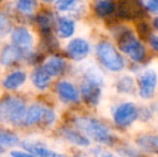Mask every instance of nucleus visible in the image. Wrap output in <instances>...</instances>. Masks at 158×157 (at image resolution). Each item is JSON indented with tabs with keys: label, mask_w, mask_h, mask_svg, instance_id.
<instances>
[{
	"label": "nucleus",
	"mask_w": 158,
	"mask_h": 157,
	"mask_svg": "<svg viewBox=\"0 0 158 157\" xmlns=\"http://www.w3.org/2000/svg\"><path fill=\"white\" fill-rule=\"evenodd\" d=\"M75 125L80 130L103 144H113L114 138L110 134L109 129L100 122L92 118H79L75 119Z\"/></svg>",
	"instance_id": "obj_1"
},
{
	"label": "nucleus",
	"mask_w": 158,
	"mask_h": 157,
	"mask_svg": "<svg viewBox=\"0 0 158 157\" xmlns=\"http://www.w3.org/2000/svg\"><path fill=\"white\" fill-rule=\"evenodd\" d=\"M26 115V105L17 97H6L0 102V122L19 124L24 122Z\"/></svg>",
	"instance_id": "obj_2"
},
{
	"label": "nucleus",
	"mask_w": 158,
	"mask_h": 157,
	"mask_svg": "<svg viewBox=\"0 0 158 157\" xmlns=\"http://www.w3.org/2000/svg\"><path fill=\"white\" fill-rule=\"evenodd\" d=\"M98 57L104 67L111 71H119L124 68V59L109 42H101L97 48Z\"/></svg>",
	"instance_id": "obj_3"
},
{
	"label": "nucleus",
	"mask_w": 158,
	"mask_h": 157,
	"mask_svg": "<svg viewBox=\"0 0 158 157\" xmlns=\"http://www.w3.org/2000/svg\"><path fill=\"white\" fill-rule=\"evenodd\" d=\"M119 48L135 61L141 63L145 58V48L129 30H125L118 38Z\"/></svg>",
	"instance_id": "obj_4"
},
{
	"label": "nucleus",
	"mask_w": 158,
	"mask_h": 157,
	"mask_svg": "<svg viewBox=\"0 0 158 157\" xmlns=\"http://www.w3.org/2000/svg\"><path fill=\"white\" fill-rule=\"evenodd\" d=\"M116 13L119 19L126 21L140 19L144 14L143 3L141 0H121Z\"/></svg>",
	"instance_id": "obj_5"
},
{
	"label": "nucleus",
	"mask_w": 158,
	"mask_h": 157,
	"mask_svg": "<svg viewBox=\"0 0 158 157\" xmlns=\"http://www.w3.org/2000/svg\"><path fill=\"white\" fill-rule=\"evenodd\" d=\"M138 118V110L133 103L127 102L121 105L114 113L115 124L119 127H127Z\"/></svg>",
	"instance_id": "obj_6"
},
{
	"label": "nucleus",
	"mask_w": 158,
	"mask_h": 157,
	"mask_svg": "<svg viewBox=\"0 0 158 157\" xmlns=\"http://www.w3.org/2000/svg\"><path fill=\"white\" fill-rule=\"evenodd\" d=\"M157 85V76L153 70H146L139 79V92L142 98L153 97Z\"/></svg>",
	"instance_id": "obj_7"
},
{
	"label": "nucleus",
	"mask_w": 158,
	"mask_h": 157,
	"mask_svg": "<svg viewBox=\"0 0 158 157\" xmlns=\"http://www.w3.org/2000/svg\"><path fill=\"white\" fill-rule=\"evenodd\" d=\"M82 97H83L84 101L87 103L88 105H96L99 101L100 94L101 90L100 87L95 81L93 80H86L81 87Z\"/></svg>",
	"instance_id": "obj_8"
},
{
	"label": "nucleus",
	"mask_w": 158,
	"mask_h": 157,
	"mask_svg": "<svg viewBox=\"0 0 158 157\" xmlns=\"http://www.w3.org/2000/svg\"><path fill=\"white\" fill-rule=\"evenodd\" d=\"M89 52V45L84 39H73L67 46V53L73 60H82L87 56Z\"/></svg>",
	"instance_id": "obj_9"
},
{
	"label": "nucleus",
	"mask_w": 158,
	"mask_h": 157,
	"mask_svg": "<svg viewBox=\"0 0 158 157\" xmlns=\"http://www.w3.org/2000/svg\"><path fill=\"white\" fill-rule=\"evenodd\" d=\"M12 41L21 50H28L32 45V36L25 27H17L12 31Z\"/></svg>",
	"instance_id": "obj_10"
},
{
	"label": "nucleus",
	"mask_w": 158,
	"mask_h": 157,
	"mask_svg": "<svg viewBox=\"0 0 158 157\" xmlns=\"http://www.w3.org/2000/svg\"><path fill=\"white\" fill-rule=\"evenodd\" d=\"M56 92L61 100L64 102H77L79 101V93L77 88L69 82L61 81L57 83Z\"/></svg>",
	"instance_id": "obj_11"
},
{
	"label": "nucleus",
	"mask_w": 158,
	"mask_h": 157,
	"mask_svg": "<svg viewBox=\"0 0 158 157\" xmlns=\"http://www.w3.org/2000/svg\"><path fill=\"white\" fill-rule=\"evenodd\" d=\"M22 58V50L16 46L8 45L2 50L1 55H0V63L3 66H11L13 64L17 63Z\"/></svg>",
	"instance_id": "obj_12"
},
{
	"label": "nucleus",
	"mask_w": 158,
	"mask_h": 157,
	"mask_svg": "<svg viewBox=\"0 0 158 157\" xmlns=\"http://www.w3.org/2000/svg\"><path fill=\"white\" fill-rule=\"evenodd\" d=\"M43 68L51 76H57L61 74L66 69V63L60 57H50L45 61Z\"/></svg>",
	"instance_id": "obj_13"
},
{
	"label": "nucleus",
	"mask_w": 158,
	"mask_h": 157,
	"mask_svg": "<svg viewBox=\"0 0 158 157\" xmlns=\"http://www.w3.org/2000/svg\"><path fill=\"white\" fill-rule=\"evenodd\" d=\"M137 143L143 151L148 153H158V136L144 134L137 139Z\"/></svg>",
	"instance_id": "obj_14"
},
{
	"label": "nucleus",
	"mask_w": 158,
	"mask_h": 157,
	"mask_svg": "<svg viewBox=\"0 0 158 157\" xmlns=\"http://www.w3.org/2000/svg\"><path fill=\"white\" fill-rule=\"evenodd\" d=\"M45 113V109L41 105H31L26 112L25 118H24V123L26 125H35V124L39 123L40 121H43V116Z\"/></svg>",
	"instance_id": "obj_15"
},
{
	"label": "nucleus",
	"mask_w": 158,
	"mask_h": 157,
	"mask_svg": "<svg viewBox=\"0 0 158 157\" xmlns=\"http://www.w3.org/2000/svg\"><path fill=\"white\" fill-rule=\"evenodd\" d=\"M94 9L98 16L106 17L114 12L115 4L113 0H96Z\"/></svg>",
	"instance_id": "obj_16"
},
{
	"label": "nucleus",
	"mask_w": 158,
	"mask_h": 157,
	"mask_svg": "<svg viewBox=\"0 0 158 157\" xmlns=\"http://www.w3.org/2000/svg\"><path fill=\"white\" fill-rule=\"evenodd\" d=\"M31 79L35 86L39 89H45L51 83V76L46 72L44 68H39L35 70L33 72Z\"/></svg>",
	"instance_id": "obj_17"
},
{
	"label": "nucleus",
	"mask_w": 158,
	"mask_h": 157,
	"mask_svg": "<svg viewBox=\"0 0 158 157\" xmlns=\"http://www.w3.org/2000/svg\"><path fill=\"white\" fill-rule=\"evenodd\" d=\"M26 81V74L22 71H15L8 76L3 81V87L6 89H16Z\"/></svg>",
	"instance_id": "obj_18"
},
{
	"label": "nucleus",
	"mask_w": 158,
	"mask_h": 157,
	"mask_svg": "<svg viewBox=\"0 0 158 157\" xmlns=\"http://www.w3.org/2000/svg\"><path fill=\"white\" fill-rule=\"evenodd\" d=\"M63 136L68 141H70V142L74 143L77 145H80V147H87V145H89V140L84 134H80V132L75 131V130L64 129Z\"/></svg>",
	"instance_id": "obj_19"
},
{
	"label": "nucleus",
	"mask_w": 158,
	"mask_h": 157,
	"mask_svg": "<svg viewBox=\"0 0 158 157\" xmlns=\"http://www.w3.org/2000/svg\"><path fill=\"white\" fill-rule=\"evenodd\" d=\"M74 22L69 19H60L58 21V26H57V32L58 36L61 38H69L74 34Z\"/></svg>",
	"instance_id": "obj_20"
},
{
	"label": "nucleus",
	"mask_w": 158,
	"mask_h": 157,
	"mask_svg": "<svg viewBox=\"0 0 158 157\" xmlns=\"http://www.w3.org/2000/svg\"><path fill=\"white\" fill-rule=\"evenodd\" d=\"M23 147H25L27 151H29L30 153L33 155L42 156V157H48V156H57L58 154H56L55 152L51 151V150L46 149L43 145H40L38 143H29L25 142L23 143Z\"/></svg>",
	"instance_id": "obj_21"
},
{
	"label": "nucleus",
	"mask_w": 158,
	"mask_h": 157,
	"mask_svg": "<svg viewBox=\"0 0 158 157\" xmlns=\"http://www.w3.org/2000/svg\"><path fill=\"white\" fill-rule=\"evenodd\" d=\"M38 23L40 25V28L42 29L43 34H48L51 31V28L54 23V19L51 13L44 12L38 16Z\"/></svg>",
	"instance_id": "obj_22"
},
{
	"label": "nucleus",
	"mask_w": 158,
	"mask_h": 157,
	"mask_svg": "<svg viewBox=\"0 0 158 157\" xmlns=\"http://www.w3.org/2000/svg\"><path fill=\"white\" fill-rule=\"evenodd\" d=\"M19 143V138L16 134L6 130H0V147H12Z\"/></svg>",
	"instance_id": "obj_23"
},
{
	"label": "nucleus",
	"mask_w": 158,
	"mask_h": 157,
	"mask_svg": "<svg viewBox=\"0 0 158 157\" xmlns=\"http://www.w3.org/2000/svg\"><path fill=\"white\" fill-rule=\"evenodd\" d=\"M37 8V0H19L17 1V9L19 12L24 14L31 13Z\"/></svg>",
	"instance_id": "obj_24"
},
{
	"label": "nucleus",
	"mask_w": 158,
	"mask_h": 157,
	"mask_svg": "<svg viewBox=\"0 0 158 157\" xmlns=\"http://www.w3.org/2000/svg\"><path fill=\"white\" fill-rule=\"evenodd\" d=\"M11 28H12V25H11L10 19L4 14L0 13V38L6 36L11 31Z\"/></svg>",
	"instance_id": "obj_25"
},
{
	"label": "nucleus",
	"mask_w": 158,
	"mask_h": 157,
	"mask_svg": "<svg viewBox=\"0 0 158 157\" xmlns=\"http://www.w3.org/2000/svg\"><path fill=\"white\" fill-rule=\"evenodd\" d=\"M138 34L142 39H146L151 34L150 25L145 22H140L138 24Z\"/></svg>",
	"instance_id": "obj_26"
},
{
	"label": "nucleus",
	"mask_w": 158,
	"mask_h": 157,
	"mask_svg": "<svg viewBox=\"0 0 158 157\" xmlns=\"http://www.w3.org/2000/svg\"><path fill=\"white\" fill-rule=\"evenodd\" d=\"M77 3V0H58L56 2V8L59 11H67Z\"/></svg>",
	"instance_id": "obj_27"
},
{
	"label": "nucleus",
	"mask_w": 158,
	"mask_h": 157,
	"mask_svg": "<svg viewBox=\"0 0 158 157\" xmlns=\"http://www.w3.org/2000/svg\"><path fill=\"white\" fill-rule=\"evenodd\" d=\"M133 87L132 84V80L126 78V79H122V81L118 84V88H121L123 92H131Z\"/></svg>",
	"instance_id": "obj_28"
},
{
	"label": "nucleus",
	"mask_w": 158,
	"mask_h": 157,
	"mask_svg": "<svg viewBox=\"0 0 158 157\" xmlns=\"http://www.w3.org/2000/svg\"><path fill=\"white\" fill-rule=\"evenodd\" d=\"M55 121V113L50 109H45V113H44L43 116V122L48 125L52 124L53 122Z\"/></svg>",
	"instance_id": "obj_29"
},
{
	"label": "nucleus",
	"mask_w": 158,
	"mask_h": 157,
	"mask_svg": "<svg viewBox=\"0 0 158 157\" xmlns=\"http://www.w3.org/2000/svg\"><path fill=\"white\" fill-rule=\"evenodd\" d=\"M148 9L151 12H157L158 11V0H148L146 3Z\"/></svg>",
	"instance_id": "obj_30"
},
{
	"label": "nucleus",
	"mask_w": 158,
	"mask_h": 157,
	"mask_svg": "<svg viewBox=\"0 0 158 157\" xmlns=\"http://www.w3.org/2000/svg\"><path fill=\"white\" fill-rule=\"evenodd\" d=\"M11 155L12 156H22V157H29V156H32L33 154H31L29 152V153H26V152H19V151H13L12 153H11Z\"/></svg>",
	"instance_id": "obj_31"
},
{
	"label": "nucleus",
	"mask_w": 158,
	"mask_h": 157,
	"mask_svg": "<svg viewBox=\"0 0 158 157\" xmlns=\"http://www.w3.org/2000/svg\"><path fill=\"white\" fill-rule=\"evenodd\" d=\"M151 43L156 50H158V38H152L151 39Z\"/></svg>",
	"instance_id": "obj_32"
},
{
	"label": "nucleus",
	"mask_w": 158,
	"mask_h": 157,
	"mask_svg": "<svg viewBox=\"0 0 158 157\" xmlns=\"http://www.w3.org/2000/svg\"><path fill=\"white\" fill-rule=\"evenodd\" d=\"M154 25H155V27L158 28V19H155V22H154Z\"/></svg>",
	"instance_id": "obj_33"
},
{
	"label": "nucleus",
	"mask_w": 158,
	"mask_h": 157,
	"mask_svg": "<svg viewBox=\"0 0 158 157\" xmlns=\"http://www.w3.org/2000/svg\"><path fill=\"white\" fill-rule=\"evenodd\" d=\"M42 1H44V2H52V1H54V0H42Z\"/></svg>",
	"instance_id": "obj_34"
},
{
	"label": "nucleus",
	"mask_w": 158,
	"mask_h": 157,
	"mask_svg": "<svg viewBox=\"0 0 158 157\" xmlns=\"http://www.w3.org/2000/svg\"><path fill=\"white\" fill-rule=\"evenodd\" d=\"M0 1H1V0H0Z\"/></svg>",
	"instance_id": "obj_35"
}]
</instances>
